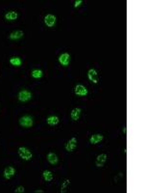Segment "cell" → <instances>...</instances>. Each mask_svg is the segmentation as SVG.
Segmentation results:
<instances>
[{
	"instance_id": "277c9868",
	"label": "cell",
	"mask_w": 144,
	"mask_h": 193,
	"mask_svg": "<svg viewBox=\"0 0 144 193\" xmlns=\"http://www.w3.org/2000/svg\"><path fill=\"white\" fill-rule=\"evenodd\" d=\"M74 92H75V94L77 96H79V97H84V96H86L88 95V89H86L84 85H82V84H77L76 86H75V89H74Z\"/></svg>"
},
{
	"instance_id": "e0dca14e",
	"label": "cell",
	"mask_w": 144,
	"mask_h": 193,
	"mask_svg": "<svg viewBox=\"0 0 144 193\" xmlns=\"http://www.w3.org/2000/svg\"><path fill=\"white\" fill-rule=\"evenodd\" d=\"M42 176H43V179L45 180L46 182H51L53 180V173L51 172L49 170H44L42 172Z\"/></svg>"
},
{
	"instance_id": "7402d4cb",
	"label": "cell",
	"mask_w": 144,
	"mask_h": 193,
	"mask_svg": "<svg viewBox=\"0 0 144 193\" xmlns=\"http://www.w3.org/2000/svg\"><path fill=\"white\" fill-rule=\"evenodd\" d=\"M122 131H123V133H124V134L127 133V127H123V130H122Z\"/></svg>"
},
{
	"instance_id": "6da1fadb",
	"label": "cell",
	"mask_w": 144,
	"mask_h": 193,
	"mask_svg": "<svg viewBox=\"0 0 144 193\" xmlns=\"http://www.w3.org/2000/svg\"><path fill=\"white\" fill-rule=\"evenodd\" d=\"M17 153H18V156L22 158L23 160H30L33 157V154H32L31 151L25 147H19Z\"/></svg>"
},
{
	"instance_id": "9a60e30c",
	"label": "cell",
	"mask_w": 144,
	"mask_h": 193,
	"mask_svg": "<svg viewBox=\"0 0 144 193\" xmlns=\"http://www.w3.org/2000/svg\"><path fill=\"white\" fill-rule=\"evenodd\" d=\"M46 122L49 126H56L58 125L59 122H60V119L58 116H49L47 119H46Z\"/></svg>"
},
{
	"instance_id": "44dd1931",
	"label": "cell",
	"mask_w": 144,
	"mask_h": 193,
	"mask_svg": "<svg viewBox=\"0 0 144 193\" xmlns=\"http://www.w3.org/2000/svg\"><path fill=\"white\" fill-rule=\"evenodd\" d=\"M82 3H83V1H82V0H76V1H75V4H74V7H75V8L79 7V6L81 5V4H82Z\"/></svg>"
},
{
	"instance_id": "5bb4252c",
	"label": "cell",
	"mask_w": 144,
	"mask_h": 193,
	"mask_svg": "<svg viewBox=\"0 0 144 193\" xmlns=\"http://www.w3.org/2000/svg\"><path fill=\"white\" fill-rule=\"evenodd\" d=\"M81 112H82L81 108H78V107L77 108H74L70 113V117L72 121H78L81 116Z\"/></svg>"
},
{
	"instance_id": "7a4b0ae2",
	"label": "cell",
	"mask_w": 144,
	"mask_h": 193,
	"mask_svg": "<svg viewBox=\"0 0 144 193\" xmlns=\"http://www.w3.org/2000/svg\"><path fill=\"white\" fill-rule=\"evenodd\" d=\"M33 118L31 116H28V115H25V116H22L20 119H19V125L24 127V128H29L33 127Z\"/></svg>"
},
{
	"instance_id": "5b68a950",
	"label": "cell",
	"mask_w": 144,
	"mask_h": 193,
	"mask_svg": "<svg viewBox=\"0 0 144 193\" xmlns=\"http://www.w3.org/2000/svg\"><path fill=\"white\" fill-rule=\"evenodd\" d=\"M88 77L92 83H95V84L98 83V81H99L98 72H96L94 69H90V70L88 72Z\"/></svg>"
},
{
	"instance_id": "9c48e42d",
	"label": "cell",
	"mask_w": 144,
	"mask_h": 193,
	"mask_svg": "<svg viewBox=\"0 0 144 193\" xmlns=\"http://www.w3.org/2000/svg\"><path fill=\"white\" fill-rule=\"evenodd\" d=\"M107 159H108V156L106 154H99V156H97V157H96V162H95L96 166H97V167H103L104 164L106 163Z\"/></svg>"
},
{
	"instance_id": "3957f363",
	"label": "cell",
	"mask_w": 144,
	"mask_h": 193,
	"mask_svg": "<svg viewBox=\"0 0 144 193\" xmlns=\"http://www.w3.org/2000/svg\"><path fill=\"white\" fill-rule=\"evenodd\" d=\"M32 98V93L27 91V90H22L18 93V100L22 102L28 101Z\"/></svg>"
},
{
	"instance_id": "30bf717a",
	"label": "cell",
	"mask_w": 144,
	"mask_h": 193,
	"mask_svg": "<svg viewBox=\"0 0 144 193\" xmlns=\"http://www.w3.org/2000/svg\"><path fill=\"white\" fill-rule=\"evenodd\" d=\"M16 174V169L12 166H8L4 170V178L6 180H10L15 176Z\"/></svg>"
},
{
	"instance_id": "ffe728a7",
	"label": "cell",
	"mask_w": 144,
	"mask_h": 193,
	"mask_svg": "<svg viewBox=\"0 0 144 193\" xmlns=\"http://www.w3.org/2000/svg\"><path fill=\"white\" fill-rule=\"evenodd\" d=\"M25 191V188L23 186H18V187H16V189H15V192L16 193H23Z\"/></svg>"
},
{
	"instance_id": "4fadbf2b",
	"label": "cell",
	"mask_w": 144,
	"mask_h": 193,
	"mask_svg": "<svg viewBox=\"0 0 144 193\" xmlns=\"http://www.w3.org/2000/svg\"><path fill=\"white\" fill-rule=\"evenodd\" d=\"M104 139V136L102 134H93L92 136L90 137V139H89V142L90 144H92V145H95V144H98L100 143L101 141Z\"/></svg>"
},
{
	"instance_id": "52a82bcc",
	"label": "cell",
	"mask_w": 144,
	"mask_h": 193,
	"mask_svg": "<svg viewBox=\"0 0 144 193\" xmlns=\"http://www.w3.org/2000/svg\"><path fill=\"white\" fill-rule=\"evenodd\" d=\"M77 147V138L76 137H72L70 140H68V142L65 145V150L67 152H73Z\"/></svg>"
},
{
	"instance_id": "603a6c76",
	"label": "cell",
	"mask_w": 144,
	"mask_h": 193,
	"mask_svg": "<svg viewBox=\"0 0 144 193\" xmlns=\"http://www.w3.org/2000/svg\"><path fill=\"white\" fill-rule=\"evenodd\" d=\"M35 192H36V193H43V192H44V190H42V189H38V190H36Z\"/></svg>"
},
{
	"instance_id": "ba28073f",
	"label": "cell",
	"mask_w": 144,
	"mask_h": 193,
	"mask_svg": "<svg viewBox=\"0 0 144 193\" xmlns=\"http://www.w3.org/2000/svg\"><path fill=\"white\" fill-rule=\"evenodd\" d=\"M56 20H57V18L52 14L46 15L44 18V22L48 27H53L56 23Z\"/></svg>"
},
{
	"instance_id": "ac0fdd59",
	"label": "cell",
	"mask_w": 144,
	"mask_h": 193,
	"mask_svg": "<svg viewBox=\"0 0 144 193\" xmlns=\"http://www.w3.org/2000/svg\"><path fill=\"white\" fill-rule=\"evenodd\" d=\"M10 63H11V65L15 66V67H19V66H21V64H22V61H21V59L19 57H12L10 59Z\"/></svg>"
},
{
	"instance_id": "7c38bea8",
	"label": "cell",
	"mask_w": 144,
	"mask_h": 193,
	"mask_svg": "<svg viewBox=\"0 0 144 193\" xmlns=\"http://www.w3.org/2000/svg\"><path fill=\"white\" fill-rule=\"evenodd\" d=\"M23 36H24L23 31H21V30H16V31L12 32L10 35H9V38H10L11 40H18V39H21Z\"/></svg>"
},
{
	"instance_id": "8992f818",
	"label": "cell",
	"mask_w": 144,
	"mask_h": 193,
	"mask_svg": "<svg viewBox=\"0 0 144 193\" xmlns=\"http://www.w3.org/2000/svg\"><path fill=\"white\" fill-rule=\"evenodd\" d=\"M59 62L60 64H62V66H64V67L68 66L69 63H70V55L66 52L61 54L59 57Z\"/></svg>"
},
{
	"instance_id": "8fae6325",
	"label": "cell",
	"mask_w": 144,
	"mask_h": 193,
	"mask_svg": "<svg viewBox=\"0 0 144 193\" xmlns=\"http://www.w3.org/2000/svg\"><path fill=\"white\" fill-rule=\"evenodd\" d=\"M47 160H48V162H49L50 164L55 165V164L58 163L59 158H58V156H57V154L55 153L51 152V153H49L47 154Z\"/></svg>"
},
{
	"instance_id": "d6986e66",
	"label": "cell",
	"mask_w": 144,
	"mask_h": 193,
	"mask_svg": "<svg viewBox=\"0 0 144 193\" xmlns=\"http://www.w3.org/2000/svg\"><path fill=\"white\" fill-rule=\"evenodd\" d=\"M42 75H43V72L41 70H34L32 72V77H34L36 79L41 78V77H42Z\"/></svg>"
},
{
	"instance_id": "2e32d148",
	"label": "cell",
	"mask_w": 144,
	"mask_h": 193,
	"mask_svg": "<svg viewBox=\"0 0 144 193\" xmlns=\"http://www.w3.org/2000/svg\"><path fill=\"white\" fill-rule=\"evenodd\" d=\"M17 16H18V15H17L16 12L11 11V12H8L5 15V19L9 21H13V20H16L17 19Z\"/></svg>"
}]
</instances>
